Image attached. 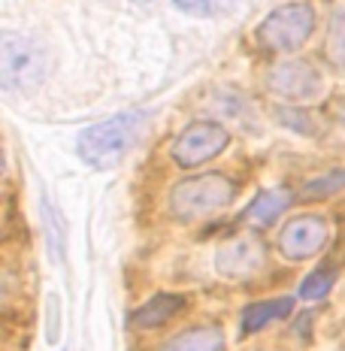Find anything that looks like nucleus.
I'll return each instance as SVG.
<instances>
[{
	"mask_svg": "<svg viewBox=\"0 0 345 351\" xmlns=\"http://www.w3.org/2000/svg\"><path fill=\"white\" fill-rule=\"evenodd\" d=\"M291 203H294V194L288 191V188H270V191H261L252 200V206L246 209V221L254 224V228H267V224H273Z\"/></svg>",
	"mask_w": 345,
	"mask_h": 351,
	"instance_id": "10",
	"label": "nucleus"
},
{
	"mask_svg": "<svg viewBox=\"0 0 345 351\" xmlns=\"http://www.w3.org/2000/svg\"><path fill=\"white\" fill-rule=\"evenodd\" d=\"M340 188H345V170H333V173H327V176H318L315 182H309V185H303L300 188V197L303 200H321V197H330V194H336Z\"/></svg>",
	"mask_w": 345,
	"mask_h": 351,
	"instance_id": "14",
	"label": "nucleus"
},
{
	"mask_svg": "<svg viewBox=\"0 0 345 351\" xmlns=\"http://www.w3.org/2000/svg\"><path fill=\"white\" fill-rule=\"evenodd\" d=\"M227 143H230V134H227V128H222L218 121H194L176 136L170 155L179 167L194 170V167H200L215 155H222L227 149Z\"/></svg>",
	"mask_w": 345,
	"mask_h": 351,
	"instance_id": "6",
	"label": "nucleus"
},
{
	"mask_svg": "<svg viewBox=\"0 0 345 351\" xmlns=\"http://www.w3.org/2000/svg\"><path fill=\"white\" fill-rule=\"evenodd\" d=\"M315 31V10L309 3H285L261 21V46L278 55H294L309 43Z\"/></svg>",
	"mask_w": 345,
	"mask_h": 351,
	"instance_id": "4",
	"label": "nucleus"
},
{
	"mask_svg": "<svg viewBox=\"0 0 345 351\" xmlns=\"http://www.w3.org/2000/svg\"><path fill=\"white\" fill-rule=\"evenodd\" d=\"M263 263H267V245L252 233H242L230 243L218 245L215 252V273L224 279H252L263 269Z\"/></svg>",
	"mask_w": 345,
	"mask_h": 351,
	"instance_id": "7",
	"label": "nucleus"
},
{
	"mask_svg": "<svg viewBox=\"0 0 345 351\" xmlns=\"http://www.w3.org/2000/svg\"><path fill=\"white\" fill-rule=\"evenodd\" d=\"M182 309H185V297L182 294H155L130 315V321H134V327H139V330H152V327L167 324Z\"/></svg>",
	"mask_w": 345,
	"mask_h": 351,
	"instance_id": "9",
	"label": "nucleus"
},
{
	"mask_svg": "<svg viewBox=\"0 0 345 351\" xmlns=\"http://www.w3.org/2000/svg\"><path fill=\"white\" fill-rule=\"evenodd\" d=\"M49 55L36 40L16 31L0 34V79L6 91H31L46 79Z\"/></svg>",
	"mask_w": 345,
	"mask_h": 351,
	"instance_id": "3",
	"label": "nucleus"
},
{
	"mask_svg": "<svg viewBox=\"0 0 345 351\" xmlns=\"http://www.w3.org/2000/svg\"><path fill=\"white\" fill-rule=\"evenodd\" d=\"M173 3L188 16H218L233 0H173Z\"/></svg>",
	"mask_w": 345,
	"mask_h": 351,
	"instance_id": "16",
	"label": "nucleus"
},
{
	"mask_svg": "<svg viewBox=\"0 0 345 351\" xmlns=\"http://www.w3.org/2000/svg\"><path fill=\"white\" fill-rule=\"evenodd\" d=\"M330 288H333V273L330 269H315L303 279L300 285V297L303 300H321L330 294Z\"/></svg>",
	"mask_w": 345,
	"mask_h": 351,
	"instance_id": "15",
	"label": "nucleus"
},
{
	"mask_svg": "<svg viewBox=\"0 0 345 351\" xmlns=\"http://www.w3.org/2000/svg\"><path fill=\"white\" fill-rule=\"evenodd\" d=\"M143 121H145L143 112H121V115H112V119L85 128L76 143L79 158H82L91 170H112L130 152Z\"/></svg>",
	"mask_w": 345,
	"mask_h": 351,
	"instance_id": "1",
	"label": "nucleus"
},
{
	"mask_svg": "<svg viewBox=\"0 0 345 351\" xmlns=\"http://www.w3.org/2000/svg\"><path fill=\"white\" fill-rule=\"evenodd\" d=\"M294 312V297H276V300H263V303H252L246 306V312H242V333H258L263 330L267 324H273V321L285 318Z\"/></svg>",
	"mask_w": 345,
	"mask_h": 351,
	"instance_id": "11",
	"label": "nucleus"
},
{
	"mask_svg": "<svg viewBox=\"0 0 345 351\" xmlns=\"http://www.w3.org/2000/svg\"><path fill=\"white\" fill-rule=\"evenodd\" d=\"M327 58L336 70H345V6L330 16L327 25Z\"/></svg>",
	"mask_w": 345,
	"mask_h": 351,
	"instance_id": "13",
	"label": "nucleus"
},
{
	"mask_svg": "<svg viewBox=\"0 0 345 351\" xmlns=\"http://www.w3.org/2000/svg\"><path fill=\"white\" fill-rule=\"evenodd\" d=\"M263 82L273 94L291 100V104H306V100H315L324 88V79H321V70L315 64L303 61V58H285V61L273 64L263 76Z\"/></svg>",
	"mask_w": 345,
	"mask_h": 351,
	"instance_id": "5",
	"label": "nucleus"
},
{
	"mask_svg": "<svg viewBox=\"0 0 345 351\" xmlns=\"http://www.w3.org/2000/svg\"><path fill=\"white\" fill-rule=\"evenodd\" d=\"M330 239V228L321 215H297L278 233V248L288 261H309Z\"/></svg>",
	"mask_w": 345,
	"mask_h": 351,
	"instance_id": "8",
	"label": "nucleus"
},
{
	"mask_svg": "<svg viewBox=\"0 0 345 351\" xmlns=\"http://www.w3.org/2000/svg\"><path fill=\"white\" fill-rule=\"evenodd\" d=\"M164 351H224V333L212 324L188 327L179 336H173Z\"/></svg>",
	"mask_w": 345,
	"mask_h": 351,
	"instance_id": "12",
	"label": "nucleus"
},
{
	"mask_svg": "<svg viewBox=\"0 0 345 351\" xmlns=\"http://www.w3.org/2000/svg\"><path fill=\"white\" fill-rule=\"evenodd\" d=\"M237 194V185L224 173H203L182 179L170 191V215L176 221H197L203 215L224 209Z\"/></svg>",
	"mask_w": 345,
	"mask_h": 351,
	"instance_id": "2",
	"label": "nucleus"
}]
</instances>
